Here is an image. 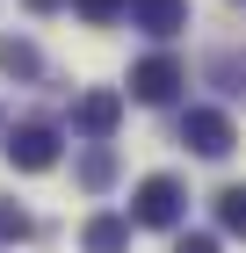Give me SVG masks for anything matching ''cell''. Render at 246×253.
Returning a JSON list of instances; mask_svg holds the SVG:
<instances>
[{
	"label": "cell",
	"mask_w": 246,
	"mask_h": 253,
	"mask_svg": "<svg viewBox=\"0 0 246 253\" xmlns=\"http://www.w3.org/2000/svg\"><path fill=\"white\" fill-rule=\"evenodd\" d=\"M181 210H189V195H181V181H174V174L138 181V195H131V217H138V224H152V232H174Z\"/></svg>",
	"instance_id": "6da1fadb"
},
{
	"label": "cell",
	"mask_w": 246,
	"mask_h": 253,
	"mask_svg": "<svg viewBox=\"0 0 246 253\" xmlns=\"http://www.w3.org/2000/svg\"><path fill=\"white\" fill-rule=\"evenodd\" d=\"M7 159H15L22 174L58 167V130H51V123H15V130H7Z\"/></svg>",
	"instance_id": "7a4b0ae2"
},
{
	"label": "cell",
	"mask_w": 246,
	"mask_h": 253,
	"mask_svg": "<svg viewBox=\"0 0 246 253\" xmlns=\"http://www.w3.org/2000/svg\"><path fill=\"white\" fill-rule=\"evenodd\" d=\"M181 145L203 152V159H225L232 152V116L225 109H189V116H181Z\"/></svg>",
	"instance_id": "3957f363"
},
{
	"label": "cell",
	"mask_w": 246,
	"mask_h": 253,
	"mask_svg": "<svg viewBox=\"0 0 246 253\" xmlns=\"http://www.w3.org/2000/svg\"><path fill=\"white\" fill-rule=\"evenodd\" d=\"M181 80H189V73H181V58H167V51H159V58H145V65L131 73V94L159 109V101H174V94H181Z\"/></svg>",
	"instance_id": "277c9868"
},
{
	"label": "cell",
	"mask_w": 246,
	"mask_h": 253,
	"mask_svg": "<svg viewBox=\"0 0 246 253\" xmlns=\"http://www.w3.org/2000/svg\"><path fill=\"white\" fill-rule=\"evenodd\" d=\"M116 116H123V94L95 87V94H80V109H73V130H80V137H109V130H116Z\"/></svg>",
	"instance_id": "5b68a950"
},
{
	"label": "cell",
	"mask_w": 246,
	"mask_h": 253,
	"mask_svg": "<svg viewBox=\"0 0 246 253\" xmlns=\"http://www.w3.org/2000/svg\"><path fill=\"white\" fill-rule=\"evenodd\" d=\"M123 15L145 29V37H174L189 22V0H123Z\"/></svg>",
	"instance_id": "8992f818"
},
{
	"label": "cell",
	"mask_w": 246,
	"mask_h": 253,
	"mask_svg": "<svg viewBox=\"0 0 246 253\" xmlns=\"http://www.w3.org/2000/svg\"><path fill=\"white\" fill-rule=\"evenodd\" d=\"M80 246H87V253H123V246H131V217H109V210H101V217H87Z\"/></svg>",
	"instance_id": "52a82bcc"
},
{
	"label": "cell",
	"mask_w": 246,
	"mask_h": 253,
	"mask_svg": "<svg viewBox=\"0 0 246 253\" xmlns=\"http://www.w3.org/2000/svg\"><path fill=\"white\" fill-rule=\"evenodd\" d=\"M0 73H7V80H37V43L0 37Z\"/></svg>",
	"instance_id": "ba28073f"
},
{
	"label": "cell",
	"mask_w": 246,
	"mask_h": 253,
	"mask_svg": "<svg viewBox=\"0 0 246 253\" xmlns=\"http://www.w3.org/2000/svg\"><path fill=\"white\" fill-rule=\"evenodd\" d=\"M109 181H116V152H109V145H101V137H95V152H87V159H80V188H109Z\"/></svg>",
	"instance_id": "9c48e42d"
},
{
	"label": "cell",
	"mask_w": 246,
	"mask_h": 253,
	"mask_svg": "<svg viewBox=\"0 0 246 253\" xmlns=\"http://www.w3.org/2000/svg\"><path fill=\"white\" fill-rule=\"evenodd\" d=\"M217 224H225L232 239H246V188H225V195H217Z\"/></svg>",
	"instance_id": "30bf717a"
},
{
	"label": "cell",
	"mask_w": 246,
	"mask_h": 253,
	"mask_svg": "<svg viewBox=\"0 0 246 253\" xmlns=\"http://www.w3.org/2000/svg\"><path fill=\"white\" fill-rule=\"evenodd\" d=\"M29 239V210L22 203H0V246H22Z\"/></svg>",
	"instance_id": "8fae6325"
},
{
	"label": "cell",
	"mask_w": 246,
	"mask_h": 253,
	"mask_svg": "<svg viewBox=\"0 0 246 253\" xmlns=\"http://www.w3.org/2000/svg\"><path fill=\"white\" fill-rule=\"evenodd\" d=\"M73 7H80L87 22H116V15H123V0H73Z\"/></svg>",
	"instance_id": "7c38bea8"
},
{
	"label": "cell",
	"mask_w": 246,
	"mask_h": 253,
	"mask_svg": "<svg viewBox=\"0 0 246 253\" xmlns=\"http://www.w3.org/2000/svg\"><path fill=\"white\" fill-rule=\"evenodd\" d=\"M174 253H217V239H210V232H189V239H174Z\"/></svg>",
	"instance_id": "4fadbf2b"
},
{
	"label": "cell",
	"mask_w": 246,
	"mask_h": 253,
	"mask_svg": "<svg viewBox=\"0 0 246 253\" xmlns=\"http://www.w3.org/2000/svg\"><path fill=\"white\" fill-rule=\"evenodd\" d=\"M22 7H29V15H51V7H65V0H22Z\"/></svg>",
	"instance_id": "5bb4252c"
}]
</instances>
